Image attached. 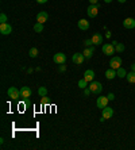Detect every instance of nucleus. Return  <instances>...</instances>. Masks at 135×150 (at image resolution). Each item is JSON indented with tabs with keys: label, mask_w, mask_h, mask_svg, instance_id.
<instances>
[{
	"label": "nucleus",
	"mask_w": 135,
	"mask_h": 150,
	"mask_svg": "<svg viewBox=\"0 0 135 150\" xmlns=\"http://www.w3.org/2000/svg\"><path fill=\"white\" fill-rule=\"evenodd\" d=\"M77 24H78V28H80V30H84V31L89 28V22L87 19H80Z\"/></svg>",
	"instance_id": "obj_16"
},
{
	"label": "nucleus",
	"mask_w": 135,
	"mask_h": 150,
	"mask_svg": "<svg viewBox=\"0 0 135 150\" xmlns=\"http://www.w3.org/2000/svg\"><path fill=\"white\" fill-rule=\"evenodd\" d=\"M91 93H92V91H91V88H89V87L84 88V95H85V96H89Z\"/></svg>",
	"instance_id": "obj_28"
},
{
	"label": "nucleus",
	"mask_w": 135,
	"mask_h": 150,
	"mask_svg": "<svg viewBox=\"0 0 135 150\" xmlns=\"http://www.w3.org/2000/svg\"><path fill=\"white\" fill-rule=\"evenodd\" d=\"M116 75H118V77H119V79H124V77L127 76V72H126V69H124V68L120 66L119 69H116Z\"/></svg>",
	"instance_id": "obj_19"
},
{
	"label": "nucleus",
	"mask_w": 135,
	"mask_h": 150,
	"mask_svg": "<svg viewBox=\"0 0 135 150\" xmlns=\"http://www.w3.org/2000/svg\"><path fill=\"white\" fill-rule=\"evenodd\" d=\"M101 50H103V53H104L105 55H112V54H115V51H116L114 44H104L103 48H101Z\"/></svg>",
	"instance_id": "obj_1"
},
{
	"label": "nucleus",
	"mask_w": 135,
	"mask_h": 150,
	"mask_svg": "<svg viewBox=\"0 0 135 150\" xmlns=\"http://www.w3.org/2000/svg\"><path fill=\"white\" fill-rule=\"evenodd\" d=\"M0 22H1V23H7V15H6V14H1V15H0Z\"/></svg>",
	"instance_id": "obj_26"
},
{
	"label": "nucleus",
	"mask_w": 135,
	"mask_h": 150,
	"mask_svg": "<svg viewBox=\"0 0 135 150\" xmlns=\"http://www.w3.org/2000/svg\"><path fill=\"white\" fill-rule=\"evenodd\" d=\"M124 28H135V18H126L123 22Z\"/></svg>",
	"instance_id": "obj_11"
},
{
	"label": "nucleus",
	"mask_w": 135,
	"mask_h": 150,
	"mask_svg": "<svg viewBox=\"0 0 135 150\" xmlns=\"http://www.w3.org/2000/svg\"><path fill=\"white\" fill-rule=\"evenodd\" d=\"M31 96V89L28 87H22L20 88V97L23 99H28Z\"/></svg>",
	"instance_id": "obj_14"
},
{
	"label": "nucleus",
	"mask_w": 135,
	"mask_h": 150,
	"mask_svg": "<svg viewBox=\"0 0 135 150\" xmlns=\"http://www.w3.org/2000/svg\"><path fill=\"white\" fill-rule=\"evenodd\" d=\"M41 103H42V104H45V106H47V104H50V100L47 99L46 96H43L42 100H41Z\"/></svg>",
	"instance_id": "obj_27"
},
{
	"label": "nucleus",
	"mask_w": 135,
	"mask_h": 150,
	"mask_svg": "<svg viewBox=\"0 0 135 150\" xmlns=\"http://www.w3.org/2000/svg\"><path fill=\"white\" fill-rule=\"evenodd\" d=\"M84 45H85V46H92V45H93L92 39H85L84 41Z\"/></svg>",
	"instance_id": "obj_29"
},
{
	"label": "nucleus",
	"mask_w": 135,
	"mask_h": 150,
	"mask_svg": "<svg viewBox=\"0 0 135 150\" xmlns=\"http://www.w3.org/2000/svg\"><path fill=\"white\" fill-rule=\"evenodd\" d=\"M78 87H80L81 89H84V88H87V87H88V81H87L85 79H81L80 81H78Z\"/></svg>",
	"instance_id": "obj_25"
},
{
	"label": "nucleus",
	"mask_w": 135,
	"mask_h": 150,
	"mask_svg": "<svg viewBox=\"0 0 135 150\" xmlns=\"http://www.w3.org/2000/svg\"><path fill=\"white\" fill-rule=\"evenodd\" d=\"M37 1H38L39 4H45V3H46V1H47V0H37Z\"/></svg>",
	"instance_id": "obj_32"
},
{
	"label": "nucleus",
	"mask_w": 135,
	"mask_h": 150,
	"mask_svg": "<svg viewBox=\"0 0 135 150\" xmlns=\"http://www.w3.org/2000/svg\"><path fill=\"white\" fill-rule=\"evenodd\" d=\"M112 44L115 45V50L118 51V53H123V51H124V45L123 44H118L116 41H114Z\"/></svg>",
	"instance_id": "obj_20"
},
{
	"label": "nucleus",
	"mask_w": 135,
	"mask_h": 150,
	"mask_svg": "<svg viewBox=\"0 0 135 150\" xmlns=\"http://www.w3.org/2000/svg\"><path fill=\"white\" fill-rule=\"evenodd\" d=\"M38 93H39V96H41V97H43V96L47 95V89L45 87H39L38 88Z\"/></svg>",
	"instance_id": "obj_24"
},
{
	"label": "nucleus",
	"mask_w": 135,
	"mask_h": 150,
	"mask_svg": "<svg viewBox=\"0 0 135 150\" xmlns=\"http://www.w3.org/2000/svg\"><path fill=\"white\" fill-rule=\"evenodd\" d=\"M118 1H119V3H126L127 0H118Z\"/></svg>",
	"instance_id": "obj_37"
},
{
	"label": "nucleus",
	"mask_w": 135,
	"mask_h": 150,
	"mask_svg": "<svg viewBox=\"0 0 135 150\" xmlns=\"http://www.w3.org/2000/svg\"><path fill=\"white\" fill-rule=\"evenodd\" d=\"M91 39H92V42H93L95 46H96V45H101V44H103V35H101V34H95Z\"/></svg>",
	"instance_id": "obj_17"
},
{
	"label": "nucleus",
	"mask_w": 135,
	"mask_h": 150,
	"mask_svg": "<svg viewBox=\"0 0 135 150\" xmlns=\"http://www.w3.org/2000/svg\"><path fill=\"white\" fill-rule=\"evenodd\" d=\"M126 77H127V81H128V83H131V84L135 83V72H132V71L128 72Z\"/></svg>",
	"instance_id": "obj_21"
},
{
	"label": "nucleus",
	"mask_w": 135,
	"mask_h": 150,
	"mask_svg": "<svg viewBox=\"0 0 135 150\" xmlns=\"http://www.w3.org/2000/svg\"><path fill=\"white\" fill-rule=\"evenodd\" d=\"M107 97H108L109 100H114V99H115V95H114V93L111 92V93H108V95H107Z\"/></svg>",
	"instance_id": "obj_31"
},
{
	"label": "nucleus",
	"mask_w": 135,
	"mask_h": 150,
	"mask_svg": "<svg viewBox=\"0 0 135 150\" xmlns=\"http://www.w3.org/2000/svg\"><path fill=\"white\" fill-rule=\"evenodd\" d=\"M47 19H49V14L46 11H41L37 15V22H39V23H45Z\"/></svg>",
	"instance_id": "obj_12"
},
{
	"label": "nucleus",
	"mask_w": 135,
	"mask_h": 150,
	"mask_svg": "<svg viewBox=\"0 0 135 150\" xmlns=\"http://www.w3.org/2000/svg\"><path fill=\"white\" fill-rule=\"evenodd\" d=\"M105 3H111V1H114V0H104Z\"/></svg>",
	"instance_id": "obj_38"
},
{
	"label": "nucleus",
	"mask_w": 135,
	"mask_h": 150,
	"mask_svg": "<svg viewBox=\"0 0 135 150\" xmlns=\"http://www.w3.org/2000/svg\"><path fill=\"white\" fill-rule=\"evenodd\" d=\"M53 61L58 65H61V64H65L66 62V55L64 53H55L53 57Z\"/></svg>",
	"instance_id": "obj_6"
},
{
	"label": "nucleus",
	"mask_w": 135,
	"mask_h": 150,
	"mask_svg": "<svg viewBox=\"0 0 135 150\" xmlns=\"http://www.w3.org/2000/svg\"><path fill=\"white\" fill-rule=\"evenodd\" d=\"M131 71L135 72V64H132V65H131Z\"/></svg>",
	"instance_id": "obj_35"
},
{
	"label": "nucleus",
	"mask_w": 135,
	"mask_h": 150,
	"mask_svg": "<svg viewBox=\"0 0 135 150\" xmlns=\"http://www.w3.org/2000/svg\"><path fill=\"white\" fill-rule=\"evenodd\" d=\"M84 79L88 81V83H92L93 80H95V72L92 69H88V71H85L84 73Z\"/></svg>",
	"instance_id": "obj_13"
},
{
	"label": "nucleus",
	"mask_w": 135,
	"mask_h": 150,
	"mask_svg": "<svg viewBox=\"0 0 135 150\" xmlns=\"http://www.w3.org/2000/svg\"><path fill=\"white\" fill-rule=\"evenodd\" d=\"M7 93H8V97L16 100V99H19V96H20V89H18V88H15V87H10Z\"/></svg>",
	"instance_id": "obj_2"
},
{
	"label": "nucleus",
	"mask_w": 135,
	"mask_h": 150,
	"mask_svg": "<svg viewBox=\"0 0 135 150\" xmlns=\"http://www.w3.org/2000/svg\"><path fill=\"white\" fill-rule=\"evenodd\" d=\"M28 54H30L31 58H35V57L38 55V49H37V48H31L30 51H28Z\"/></svg>",
	"instance_id": "obj_23"
},
{
	"label": "nucleus",
	"mask_w": 135,
	"mask_h": 150,
	"mask_svg": "<svg viewBox=\"0 0 135 150\" xmlns=\"http://www.w3.org/2000/svg\"><path fill=\"white\" fill-rule=\"evenodd\" d=\"M120 65H122V58H120L119 55H116V57H112L111 61H109V68H112V69H119Z\"/></svg>",
	"instance_id": "obj_5"
},
{
	"label": "nucleus",
	"mask_w": 135,
	"mask_h": 150,
	"mask_svg": "<svg viewBox=\"0 0 135 150\" xmlns=\"http://www.w3.org/2000/svg\"><path fill=\"white\" fill-rule=\"evenodd\" d=\"M58 71H60V72H65L66 71L65 64H61V65H60V68H58Z\"/></svg>",
	"instance_id": "obj_30"
},
{
	"label": "nucleus",
	"mask_w": 135,
	"mask_h": 150,
	"mask_svg": "<svg viewBox=\"0 0 135 150\" xmlns=\"http://www.w3.org/2000/svg\"><path fill=\"white\" fill-rule=\"evenodd\" d=\"M89 3L91 4H97V0H89Z\"/></svg>",
	"instance_id": "obj_34"
},
{
	"label": "nucleus",
	"mask_w": 135,
	"mask_h": 150,
	"mask_svg": "<svg viewBox=\"0 0 135 150\" xmlns=\"http://www.w3.org/2000/svg\"><path fill=\"white\" fill-rule=\"evenodd\" d=\"M89 88H91V91H92V93H100L101 91H103V85H101V83H99V81H95L93 80L92 83H91V85H89Z\"/></svg>",
	"instance_id": "obj_3"
},
{
	"label": "nucleus",
	"mask_w": 135,
	"mask_h": 150,
	"mask_svg": "<svg viewBox=\"0 0 135 150\" xmlns=\"http://www.w3.org/2000/svg\"><path fill=\"white\" fill-rule=\"evenodd\" d=\"M87 14H88L89 18H96L97 14H99V7H97L96 4H91L87 8Z\"/></svg>",
	"instance_id": "obj_4"
},
{
	"label": "nucleus",
	"mask_w": 135,
	"mask_h": 150,
	"mask_svg": "<svg viewBox=\"0 0 135 150\" xmlns=\"http://www.w3.org/2000/svg\"><path fill=\"white\" fill-rule=\"evenodd\" d=\"M84 54L82 53H74L73 57H72V61H73V64H76V65H81V64L84 62Z\"/></svg>",
	"instance_id": "obj_8"
},
{
	"label": "nucleus",
	"mask_w": 135,
	"mask_h": 150,
	"mask_svg": "<svg viewBox=\"0 0 135 150\" xmlns=\"http://www.w3.org/2000/svg\"><path fill=\"white\" fill-rule=\"evenodd\" d=\"M93 53H95V48L93 46H89L88 49H84V57H85V59H89V58H92V55H93Z\"/></svg>",
	"instance_id": "obj_15"
},
{
	"label": "nucleus",
	"mask_w": 135,
	"mask_h": 150,
	"mask_svg": "<svg viewBox=\"0 0 135 150\" xmlns=\"http://www.w3.org/2000/svg\"><path fill=\"white\" fill-rule=\"evenodd\" d=\"M0 32L3 35H8L12 32V27L8 23H0Z\"/></svg>",
	"instance_id": "obj_9"
},
{
	"label": "nucleus",
	"mask_w": 135,
	"mask_h": 150,
	"mask_svg": "<svg viewBox=\"0 0 135 150\" xmlns=\"http://www.w3.org/2000/svg\"><path fill=\"white\" fill-rule=\"evenodd\" d=\"M34 31L35 32H42L43 31V23H39V22H37V23L34 24Z\"/></svg>",
	"instance_id": "obj_22"
},
{
	"label": "nucleus",
	"mask_w": 135,
	"mask_h": 150,
	"mask_svg": "<svg viewBox=\"0 0 135 150\" xmlns=\"http://www.w3.org/2000/svg\"><path fill=\"white\" fill-rule=\"evenodd\" d=\"M108 102H109V99H108L107 96H100V97H97V100H96V106L103 110L104 107L108 106Z\"/></svg>",
	"instance_id": "obj_7"
},
{
	"label": "nucleus",
	"mask_w": 135,
	"mask_h": 150,
	"mask_svg": "<svg viewBox=\"0 0 135 150\" xmlns=\"http://www.w3.org/2000/svg\"><path fill=\"white\" fill-rule=\"evenodd\" d=\"M101 115L104 116L105 119H109V118H112L114 116V110H112L111 107H104L103 110H101Z\"/></svg>",
	"instance_id": "obj_10"
},
{
	"label": "nucleus",
	"mask_w": 135,
	"mask_h": 150,
	"mask_svg": "<svg viewBox=\"0 0 135 150\" xmlns=\"http://www.w3.org/2000/svg\"><path fill=\"white\" fill-rule=\"evenodd\" d=\"M33 71H34V69H33V68H28V69H27V73H28V75H30V73H33Z\"/></svg>",
	"instance_id": "obj_33"
},
{
	"label": "nucleus",
	"mask_w": 135,
	"mask_h": 150,
	"mask_svg": "<svg viewBox=\"0 0 135 150\" xmlns=\"http://www.w3.org/2000/svg\"><path fill=\"white\" fill-rule=\"evenodd\" d=\"M24 104H26V106H30V102H28V99H26V102H24Z\"/></svg>",
	"instance_id": "obj_36"
},
{
	"label": "nucleus",
	"mask_w": 135,
	"mask_h": 150,
	"mask_svg": "<svg viewBox=\"0 0 135 150\" xmlns=\"http://www.w3.org/2000/svg\"><path fill=\"white\" fill-rule=\"evenodd\" d=\"M116 71L115 69H112V68H109V69H107V71H105V77H107L108 80H112V79H115L116 77Z\"/></svg>",
	"instance_id": "obj_18"
}]
</instances>
